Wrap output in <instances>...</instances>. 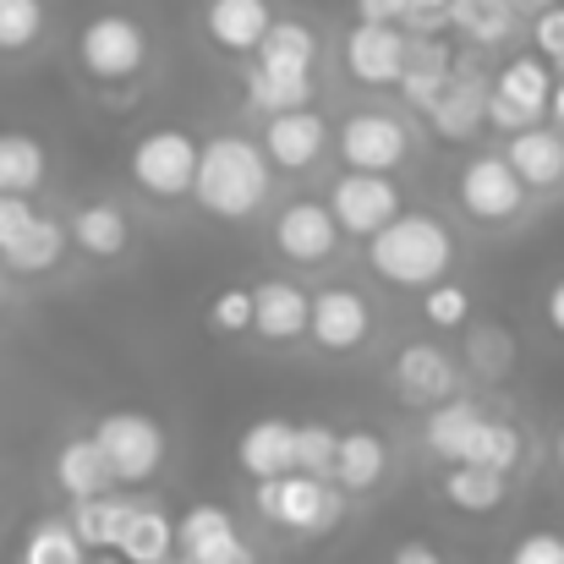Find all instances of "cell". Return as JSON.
Segmentation results:
<instances>
[{
	"label": "cell",
	"mask_w": 564,
	"mask_h": 564,
	"mask_svg": "<svg viewBox=\"0 0 564 564\" xmlns=\"http://www.w3.org/2000/svg\"><path fill=\"white\" fill-rule=\"evenodd\" d=\"M269 187H274V165H269V154L258 149V138L219 132V138L203 143L192 203H197L208 219H225V225L252 219V214L269 203Z\"/></svg>",
	"instance_id": "1"
},
{
	"label": "cell",
	"mask_w": 564,
	"mask_h": 564,
	"mask_svg": "<svg viewBox=\"0 0 564 564\" xmlns=\"http://www.w3.org/2000/svg\"><path fill=\"white\" fill-rule=\"evenodd\" d=\"M368 269L394 291H433L449 280L455 269V230L427 214V208H405L394 225H383L368 241Z\"/></svg>",
	"instance_id": "2"
},
{
	"label": "cell",
	"mask_w": 564,
	"mask_h": 564,
	"mask_svg": "<svg viewBox=\"0 0 564 564\" xmlns=\"http://www.w3.org/2000/svg\"><path fill=\"white\" fill-rule=\"evenodd\" d=\"M72 55H77V72H83L88 83H99V88H127V83H138V77L149 72L154 39H149V28H143L138 17H127V11H99V17H88V22L77 28Z\"/></svg>",
	"instance_id": "3"
},
{
	"label": "cell",
	"mask_w": 564,
	"mask_h": 564,
	"mask_svg": "<svg viewBox=\"0 0 564 564\" xmlns=\"http://www.w3.org/2000/svg\"><path fill=\"white\" fill-rule=\"evenodd\" d=\"M252 505H258V516L269 527L296 532V538H324L346 516V494L329 477H307V471H291L280 482H258L252 488Z\"/></svg>",
	"instance_id": "4"
},
{
	"label": "cell",
	"mask_w": 564,
	"mask_h": 564,
	"mask_svg": "<svg viewBox=\"0 0 564 564\" xmlns=\"http://www.w3.org/2000/svg\"><path fill=\"white\" fill-rule=\"evenodd\" d=\"M554 83H560V72H554L538 50L510 55V61L494 72V83H488V127H494L499 138H516V132L549 121Z\"/></svg>",
	"instance_id": "5"
},
{
	"label": "cell",
	"mask_w": 564,
	"mask_h": 564,
	"mask_svg": "<svg viewBox=\"0 0 564 564\" xmlns=\"http://www.w3.org/2000/svg\"><path fill=\"white\" fill-rule=\"evenodd\" d=\"M455 203H460V214L471 225L505 230V225H516L532 208V192L521 187V176L510 171V160L499 149H482V154H471L455 171Z\"/></svg>",
	"instance_id": "6"
},
{
	"label": "cell",
	"mask_w": 564,
	"mask_h": 564,
	"mask_svg": "<svg viewBox=\"0 0 564 564\" xmlns=\"http://www.w3.org/2000/svg\"><path fill=\"white\" fill-rule=\"evenodd\" d=\"M197 154H203V143L187 127H154L132 143L127 171H132L138 192H149L154 203H182V197H192V182H197Z\"/></svg>",
	"instance_id": "7"
},
{
	"label": "cell",
	"mask_w": 564,
	"mask_h": 564,
	"mask_svg": "<svg viewBox=\"0 0 564 564\" xmlns=\"http://www.w3.org/2000/svg\"><path fill=\"white\" fill-rule=\"evenodd\" d=\"M94 444L105 449L116 488L154 482L160 466H165V449H171L165 444V427L154 416H143V411H110V416H99L94 422Z\"/></svg>",
	"instance_id": "8"
},
{
	"label": "cell",
	"mask_w": 564,
	"mask_h": 564,
	"mask_svg": "<svg viewBox=\"0 0 564 564\" xmlns=\"http://www.w3.org/2000/svg\"><path fill=\"white\" fill-rule=\"evenodd\" d=\"M335 154L346 160V171L362 176H394L411 160V127L389 110H351L335 127Z\"/></svg>",
	"instance_id": "9"
},
{
	"label": "cell",
	"mask_w": 564,
	"mask_h": 564,
	"mask_svg": "<svg viewBox=\"0 0 564 564\" xmlns=\"http://www.w3.org/2000/svg\"><path fill=\"white\" fill-rule=\"evenodd\" d=\"M269 241L285 263L296 269H313V263H329L335 247H340V225L329 214L324 197H291L274 219H269Z\"/></svg>",
	"instance_id": "10"
},
{
	"label": "cell",
	"mask_w": 564,
	"mask_h": 564,
	"mask_svg": "<svg viewBox=\"0 0 564 564\" xmlns=\"http://www.w3.org/2000/svg\"><path fill=\"white\" fill-rule=\"evenodd\" d=\"M389 383H394V394H400L405 405L433 411V405L455 400V389H460V362H455V351L438 346V340H411V346L394 351Z\"/></svg>",
	"instance_id": "11"
},
{
	"label": "cell",
	"mask_w": 564,
	"mask_h": 564,
	"mask_svg": "<svg viewBox=\"0 0 564 564\" xmlns=\"http://www.w3.org/2000/svg\"><path fill=\"white\" fill-rule=\"evenodd\" d=\"M329 214L340 225V236H357V241H373L383 225H394L405 214V197L389 176H362V171H346L335 187H329Z\"/></svg>",
	"instance_id": "12"
},
{
	"label": "cell",
	"mask_w": 564,
	"mask_h": 564,
	"mask_svg": "<svg viewBox=\"0 0 564 564\" xmlns=\"http://www.w3.org/2000/svg\"><path fill=\"white\" fill-rule=\"evenodd\" d=\"M307 335L324 357H351L373 340V302L357 285H324V291H313Z\"/></svg>",
	"instance_id": "13"
},
{
	"label": "cell",
	"mask_w": 564,
	"mask_h": 564,
	"mask_svg": "<svg viewBox=\"0 0 564 564\" xmlns=\"http://www.w3.org/2000/svg\"><path fill=\"white\" fill-rule=\"evenodd\" d=\"M258 149L269 154V165L274 171H285V176H302V171H313L329 149H335V127L313 110V105H302V110H285V116H269L263 121V138H258Z\"/></svg>",
	"instance_id": "14"
},
{
	"label": "cell",
	"mask_w": 564,
	"mask_h": 564,
	"mask_svg": "<svg viewBox=\"0 0 564 564\" xmlns=\"http://www.w3.org/2000/svg\"><path fill=\"white\" fill-rule=\"evenodd\" d=\"M176 549L192 564H258L252 543L241 538V527L225 505H192L176 521Z\"/></svg>",
	"instance_id": "15"
},
{
	"label": "cell",
	"mask_w": 564,
	"mask_h": 564,
	"mask_svg": "<svg viewBox=\"0 0 564 564\" xmlns=\"http://www.w3.org/2000/svg\"><path fill=\"white\" fill-rule=\"evenodd\" d=\"M411 61V28H378V22H357L346 33V72L362 88H394L400 72Z\"/></svg>",
	"instance_id": "16"
},
{
	"label": "cell",
	"mask_w": 564,
	"mask_h": 564,
	"mask_svg": "<svg viewBox=\"0 0 564 564\" xmlns=\"http://www.w3.org/2000/svg\"><path fill=\"white\" fill-rule=\"evenodd\" d=\"M252 335L269 340V346H296L307 340V324H313V296L296 285V280H258L252 285Z\"/></svg>",
	"instance_id": "17"
},
{
	"label": "cell",
	"mask_w": 564,
	"mask_h": 564,
	"mask_svg": "<svg viewBox=\"0 0 564 564\" xmlns=\"http://www.w3.org/2000/svg\"><path fill=\"white\" fill-rule=\"evenodd\" d=\"M427 127H433L444 143H471V138L488 127V77L460 61L455 77H449V88H444V99L433 105Z\"/></svg>",
	"instance_id": "18"
},
{
	"label": "cell",
	"mask_w": 564,
	"mask_h": 564,
	"mask_svg": "<svg viewBox=\"0 0 564 564\" xmlns=\"http://www.w3.org/2000/svg\"><path fill=\"white\" fill-rule=\"evenodd\" d=\"M236 466L252 477V482H280L296 471V422L285 416H258L241 427L236 438Z\"/></svg>",
	"instance_id": "19"
},
{
	"label": "cell",
	"mask_w": 564,
	"mask_h": 564,
	"mask_svg": "<svg viewBox=\"0 0 564 564\" xmlns=\"http://www.w3.org/2000/svg\"><path fill=\"white\" fill-rule=\"evenodd\" d=\"M499 154L510 160V171L521 176V187L532 192V197L564 187V132L560 127L538 121V127H527V132L505 138V149H499Z\"/></svg>",
	"instance_id": "20"
},
{
	"label": "cell",
	"mask_w": 564,
	"mask_h": 564,
	"mask_svg": "<svg viewBox=\"0 0 564 564\" xmlns=\"http://www.w3.org/2000/svg\"><path fill=\"white\" fill-rule=\"evenodd\" d=\"M313 66H318V33L296 17H274V28L263 33L252 55V72L280 77V83H313Z\"/></svg>",
	"instance_id": "21"
},
{
	"label": "cell",
	"mask_w": 564,
	"mask_h": 564,
	"mask_svg": "<svg viewBox=\"0 0 564 564\" xmlns=\"http://www.w3.org/2000/svg\"><path fill=\"white\" fill-rule=\"evenodd\" d=\"M269 28H274L269 0H208L203 6V33L219 55H258Z\"/></svg>",
	"instance_id": "22"
},
{
	"label": "cell",
	"mask_w": 564,
	"mask_h": 564,
	"mask_svg": "<svg viewBox=\"0 0 564 564\" xmlns=\"http://www.w3.org/2000/svg\"><path fill=\"white\" fill-rule=\"evenodd\" d=\"M66 236H72V247H77L83 258H94V263H116V258L132 252V219H127V208L110 203V197L83 203V208L66 219Z\"/></svg>",
	"instance_id": "23"
},
{
	"label": "cell",
	"mask_w": 564,
	"mask_h": 564,
	"mask_svg": "<svg viewBox=\"0 0 564 564\" xmlns=\"http://www.w3.org/2000/svg\"><path fill=\"white\" fill-rule=\"evenodd\" d=\"M389 477V444L373 427H346L340 433V449H335V471L329 482L346 494V499H362V494H378Z\"/></svg>",
	"instance_id": "24"
},
{
	"label": "cell",
	"mask_w": 564,
	"mask_h": 564,
	"mask_svg": "<svg viewBox=\"0 0 564 564\" xmlns=\"http://www.w3.org/2000/svg\"><path fill=\"white\" fill-rule=\"evenodd\" d=\"M455 55H449V44H438V39H416L411 33V61H405V72H400V99L416 110V116H433V105L444 99V88H449V77H455Z\"/></svg>",
	"instance_id": "25"
},
{
	"label": "cell",
	"mask_w": 564,
	"mask_h": 564,
	"mask_svg": "<svg viewBox=\"0 0 564 564\" xmlns=\"http://www.w3.org/2000/svg\"><path fill=\"white\" fill-rule=\"evenodd\" d=\"M55 488H61L72 505H83V499H99V494H116L110 460H105V449L94 444V433H83V438H66V444L55 449Z\"/></svg>",
	"instance_id": "26"
},
{
	"label": "cell",
	"mask_w": 564,
	"mask_h": 564,
	"mask_svg": "<svg viewBox=\"0 0 564 564\" xmlns=\"http://www.w3.org/2000/svg\"><path fill=\"white\" fill-rule=\"evenodd\" d=\"M482 416H488V411H482L477 400H444V405H433V411L422 416V444H427L444 466H466Z\"/></svg>",
	"instance_id": "27"
},
{
	"label": "cell",
	"mask_w": 564,
	"mask_h": 564,
	"mask_svg": "<svg viewBox=\"0 0 564 564\" xmlns=\"http://www.w3.org/2000/svg\"><path fill=\"white\" fill-rule=\"evenodd\" d=\"M66 247H72V236H66V219H55V214H33V225L22 230V241L0 258V269L6 274H22V280H33V274H50V269H61V258H66Z\"/></svg>",
	"instance_id": "28"
},
{
	"label": "cell",
	"mask_w": 564,
	"mask_h": 564,
	"mask_svg": "<svg viewBox=\"0 0 564 564\" xmlns=\"http://www.w3.org/2000/svg\"><path fill=\"white\" fill-rule=\"evenodd\" d=\"M438 494H444V505L460 510V516H494V510H505V499H510V477H499V471H488V466H444Z\"/></svg>",
	"instance_id": "29"
},
{
	"label": "cell",
	"mask_w": 564,
	"mask_h": 564,
	"mask_svg": "<svg viewBox=\"0 0 564 564\" xmlns=\"http://www.w3.org/2000/svg\"><path fill=\"white\" fill-rule=\"evenodd\" d=\"M127 564H171L176 560V521L160 505H132V521L116 543Z\"/></svg>",
	"instance_id": "30"
},
{
	"label": "cell",
	"mask_w": 564,
	"mask_h": 564,
	"mask_svg": "<svg viewBox=\"0 0 564 564\" xmlns=\"http://www.w3.org/2000/svg\"><path fill=\"white\" fill-rule=\"evenodd\" d=\"M66 521H72V532L83 538L88 554H116V543H121V532H127V521H132V499H121V494H99V499L72 505Z\"/></svg>",
	"instance_id": "31"
},
{
	"label": "cell",
	"mask_w": 564,
	"mask_h": 564,
	"mask_svg": "<svg viewBox=\"0 0 564 564\" xmlns=\"http://www.w3.org/2000/svg\"><path fill=\"white\" fill-rule=\"evenodd\" d=\"M50 176V154L28 132H0V192L6 197H33Z\"/></svg>",
	"instance_id": "32"
},
{
	"label": "cell",
	"mask_w": 564,
	"mask_h": 564,
	"mask_svg": "<svg viewBox=\"0 0 564 564\" xmlns=\"http://www.w3.org/2000/svg\"><path fill=\"white\" fill-rule=\"evenodd\" d=\"M521 460H527V433H521L510 416H482L466 466H488V471H499V477H516Z\"/></svg>",
	"instance_id": "33"
},
{
	"label": "cell",
	"mask_w": 564,
	"mask_h": 564,
	"mask_svg": "<svg viewBox=\"0 0 564 564\" xmlns=\"http://www.w3.org/2000/svg\"><path fill=\"white\" fill-rule=\"evenodd\" d=\"M17 564H88V549H83V538L72 532L66 516H44V521L28 527Z\"/></svg>",
	"instance_id": "34"
},
{
	"label": "cell",
	"mask_w": 564,
	"mask_h": 564,
	"mask_svg": "<svg viewBox=\"0 0 564 564\" xmlns=\"http://www.w3.org/2000/svg\"><path fill=\"white\" fill-rule=\"evenodd\" d=\"M50 33L44 0H0V55H28Z\"/></svg>",
	"instance_id": "35"
},
{
	"label": "cell",
	"mask_w": 564,
	"mask_h": 564,
	"mask_svg": "<svg viewBox=\"0 0 564 564\" xmlns=\"http://www.w3.org/2000/svg\"><path fill=\"white\" fill-rule=\"evenodd\" d=\"M422 324L438 329V335H455L471 324V291L460 280H444L433 291H422Z\"/></svg>",
	"instance_id": "36"
},
{
	"label": "cell",
	"mask_w": 564,
	"mask_h": 564,
	"mask_svg": "<svg viewBox=\"0 0 564 564\" xmlns=\"http://www.w3.org/2000/svg\"><path fill=\"white\" fill-rule=\"evenodd\" d=\"M252 318H258L252 285H219V291L208 296V329H214V335L241 340V335H252Z\"/></svg>",
	"instance_id": "37"
},
{
	"label": "cell",
	"mask_w": 564,
	"mask_h": 564,
	"mask_svg": "<svg viewBox=\"0 0 564 564\" xmlns=\"http://www.w3.org/2000/svg\"><path fill=\"white\" fill-rule=\"evenodd\" d=\"M335 449H340V427H329V422H296V471L329 477L335 471Z\"/></svg>",
	"instance_id": "38"
},
{
	"label": "cell",
	"mask_w": 564,
	"mask_h": 564,
	"mask_svg": "<svg viewBox=\"0 0 564 564\" xmlns=\"http://www.w3.org/2000/svg\"><path fill=\"white\" fill-rule=\"evenodd\" d=\"M505 564H564V532H549V527L521 532V538L510 543Z\"/></svg>",
	"instance_id": "39"
},
{
	"label": "cell",
	"mask_w": 564,
	"mask_h": 564,
	"mask_svg": "<svg viewBox=\"0 0 564 564\" xmlns=\"http://www.w3.org/2000/svg\"><path fill=\"white\" fill-rule=\"evenodd\" d=\"M532 50H538L549 66H560L564 72V6L543 11V17L532 22Z\"/></svg>",
	"instance_id": "40"
},
{
	"label": "cell",
	"mask_w": 564,
	"mask_h": 564,
	"mask_svg": "<svg viewBox=\"0 0 564 564\" xmlns=\"http://www.w3.org/2000/svg\"><path fill=\"white\" fill-rule=\"evenodd\" d=\"M33 214H39L33 197H6V192H0V258L22 241V230L33 225Z\"/></svg>",
	"instance_id": "41"
},
{
	"label": "cell",
	"mask_w": 564,
	"mask_h": 564,
	"mask_svg": "<svg viewBox=\"0 0 564 564\" xmlns=\"http://www.w3.org/2000/svg\"><path fill=\"white\" fill-rule=\"evenodd\" d=\"M357 22H378V28H411V0H357Z\"/></svg>",
	"instance_id": "42"
},
{
	"label": "cell",
	"mask_w": 564,
	"mask_h": 564,
	"mask_svg": "<svg viewBox=\"0 0 564 564\" xmlns=\"http://www.w3.org/2000/svg\"><path fill=\"white\" fill-rule=\"evenodd\" d=\"M389 564H449V560H444L433 543H416V538H411V543H394Z\"/></svg>",
	"instance_id": "43"
},
{
	"label": "cell",
	"mask_w": 564,
	"mask_h": 564,
	"mask_svg": "<svg viewBox=\"0 0 564 564\" xmlns=\"http://www.w3.org/2000/svg\"><path fill=\"white\" fill-rule=\"evenodd\" d=\"M543 324H549V329L564 340V274L549 285V291H543Z\"/></svg>",
	"instance_id": "44"
},
{
	"label": "cell",
	"mask_w": 564,
	"mask_h": 564,
	"mask_svg": "<svg viewBox=\"0 0 564 564\" xmlns=\"http://www.w3.org/2000/svg\"><path fill=\"white\" fill-rule=\"evenodd\" d=\"M449 6H455V0H411V28H433V22H449Z\"/></svg>",
	"instance_id": "45"
},
{
	"label": "cell",
	"mask_w": 564,
	"mask_h": 564,
	"mask_svg": "<svg viewBox=\"0 0 564 564\" xmlns=\"http://www.w3.org/2000/svg\"><path fill=\"white\" fill-rule=\"evenodd\" d=\"M564 0H510V11H516V22H538L543 11H554Z\"/></svg>",
	"instance_id": "46"
},
{
	"label": "cell",
	"mask_w": 564,
	"mask_h": 564,
	"mask_svg": "<svg viewBox=\"0 0 564 564\" xmlns=\"http://www.w3.org/2000/svg\"><path fill=\"white\" fill-rule=\"evenodd\" d=\"M549 127L564 132V72H560V83H554V99H549Z\"/></svg>",
	"instance_id": "47"
},
{
	"label": "cell",
	"mask_w": 564,
	"mask_h": 564,
	"mask_svg": "<svg viewBox=\"0 0 564 564\" xmlns=\"http://www.w3.org/2000/svg\"><path fill=\"white\" fill-rule=\"evenodd\" d=\"M554 466H560V477H564V427L554 433Z\"/></svg>",
	"instance_id": "48"
},
{
	"label": "cell",
	"mask_w": 564,
	"mask_h": 564,
	"mask_svg": "<svg viewBox=\"0 0 564 564\" xmlns=\"http://www.w3.org/2000/svg\"><path fill=\"white\" fill-rule=\"evenodd\" d=\"M460 6H488V11H510V0H460Z\"/></svg>",
	"instance_id": "49"
},
{
	"label": "cell",
	"mask_w": 564,
	"mask_h": 564,
	"mask_svg": "<svg viewBox=\"0 0 564 564\" xmlns=\"http://www.w3.org/2000/svg\"><path fill=\"white\" fill-rule=\"evenodd\" d=\"M88 564H127L121 554H88Z\"/></svg>",
	"instance_id": "50"
},
{
	"label": "cell",
	"mask_w": 564,
	"mask_h": 564,
	"mask_svg": "<svg viewBox=\"0 0 564 564\" xmlns=\"http://www.w3.org/2000/svg\"><path fill=\"white\" fill-rule=\"evenodd\" d=\"M0 313H6V269H0Z\"/></svg>",
	"instance_id": "51"
},
{
	"label": "cell",
	"mask_w": 564,
	"mask_h": 564,
	"mask_svg": "<svg viewBox=\"0 0 564 564\" xmlns=\"http://www.w3.org/2000/svg\"><path fill=\"white\" fill-rule=\"evenodd\" d=\"M171 564H192V560H187V554H182V560H171Z\"/></svg>",
	"instance_id": "52"
}]
</instances>
